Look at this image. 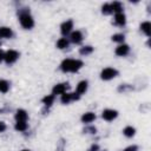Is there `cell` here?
<instances>
[{"label": "cell", "mask_w": 151, "mask_h": 151, "mask_svg": "<svg viewBox=\"0 0 151 151\" xmlns=\"http://www.w3.org/2000/svg\"><path fill=\"white\" fill-rule=\"evenodd\" d=\"M124 151H138V146L137 145H130L126 149H124Z\"/></svg>", "instance_id": "4316f807"}, {"label": "cell", "mask_w": 151, "mask_h": 151, "mask_svg": "<svg viewBox=\"0 0 151 151\" xmlns=\"http://www.w3.org/2000/svg\"><path fill=\"white\" fill-rule=\"evenodd\" d=\"M60 100H61L63 104H68V103H71V101L73 100V99H72V93H68V92L63 93Z\"/></svg>", "instance_id": "7402d4cb"}, {"label": "cell", "mask_w": 151, "mask_h": 151, "mask_svg": "<svg viewBox=\"0 0 151 151\" xmlns=\"http://www.w3.org/2000/svg\"><path fill=\"white\" fill-rule=\"evenodd\" d=\"M84 63L79 59H65L60 64V70L63 72H71L76 73L83 67Z\"/></svg>", "instance_id": "6da1fadb"}, {"label": "cell", "mask_w": 151, "mask_h": 151, "mask_svg": "<svg viewBox=\"0 0 151 151\" xmlns=\"http://www.w3.org/2000/svg\"><path fill=\"white\" fill-rule=\"evenodd\" d=\"M117 76H118V71L113 67H106L100 72V78L103 80H111Z\"/></svg>", "instance_id": "277c9868"}, {"label": "cell", "mask_w": 151, "mask_h": 151, "mask_svg": "<svg viewBox=\"0 0 151 151\" xmlns=\"http://www.w3.org/2000/svg\"><path fill=\"white\" fill-rule=\"evenodd\" d=\"M111 39H112V41H114V42H123L124 39H125V35H124L123 33H116V34H113V35L111 37Z\"/></svg>", "instance_id": "cb8c5ba5"}, {"label": "cell", "mask_w": 151, "mask_h": 151, "mask_svg": "<svg viewBox=\"0 0 151 151\" xmlns=\"http://www.w3.org/2000/svg\"><path fill=\"white\" fill-rule=\"evenodd\" d=\"M93 52V47L92 46H83V47H80V50H79V53L81 54V55H88V54H91Z\"/></svg>", "instance_id": "603a6c76"}, {"label": "cell", "mask_w": 151, "mask_h": 151, "mask_svg": "<svg viewBox=\"0 0 151 151\" xmlns=\"http://www.w3.org/2000/svg\"><path fill=\"white\" fill-rule=\"evenodd\" d=\"M4 54H5V52H2V51L0 50V63L4 60Z\"/></svg>", "instance_id": "4dcf8cb0"}, {"label": "cell", "mask_w": 151, "mask_h": 151, "mask_svg": "<svg viewBox=\"0 0 151 151\" xmlns=\"http://www.w3.org/2000/svg\"><path fill=\"white\" fill-rule=\"evenodd\" d=\"M140 31H142L145 35L150 37V31H151V24H150V21H144V22H142V24H140Z\"/></svg>", "instance_id": "2e32d148"}, {"label": "cell", "mask_w": 151, "mask_h": 151, "mask_svg": "<svg viewBox=\"0 0 151 151\" xmlns=\"http://www.w3.org/2000/svg\"><path fill=\"white\" fill-rule=\"evenodd\" d=\"M21 151H29V150H21Z\"/></svg>", "instance_id": "1f68e13d"}, {"label": "cell", "mask_w": 151, "mask_h": 151, "mask_svg": "<svg viewBox=\"0 0 151 151\" xmlns=\"http://www.w3.org/2000/svg\"><path fill=\"white\" fill-rule=\"evenodd\" d=\"M94 119H96V114H94L93 112H85V113L81 116V122L85 123V124H90V123H92Z\"/></svg>", "instance_id": "4fadbf2b"}, {"label": "cell", "mask_w": 151, "mask_h": 151, "mask_svg": "<svg viewBox=\"0 0 151 151\" xmlns=\"http://www.w3.org/2000/svg\"><path fill=\"white\" fill-rule=\"evenodd\" d=\"M114 24L118 26H124L126 24V17L124 13H116L114 15Z\"/></svg>", "instance_id": "7c38bea8"}, {"label": "cell", "mask_w": 151, "mask_h": 151, "mask_svg": "<svg viewBox=\"0 0 151 151\" xmlns=\"http://www.w3.org/2000/svg\"><path fill=\"white\" fill-rule=\"evenodd\" d=\"M87 86H88V83H87L86 80H81V81H79L78 85H77V93H78V94H83V93H85V92L87 91Z\"/></svg>", "instance_id": "5bb4252c"}, {"label": "cell", "mask_w": 151, "mask_h": 151, "mask_svg": "<svg viewBox=\"0 0 151 151\" xmlns=\"http://www.w3.org/2000/svg\"><path fill=\"white\" fill-rule=\"evenodd\" d=\"M84 131H86V132H88V133H96V132H97V129L93 127V126H90V127H86Z\"/></svg>", "instance_id": "83f0119b"}, {"label": "cell", "mask_w": 151, "mask_h": 151, "mask_svg": "<svg viewBox=\"0 0 151 151\" xmlns=\"http://www.w3.org/2000/svg\"><path fill=\"white\" fill-rule=\"evenodd\" d=\"M127 90H131V86H129V85H126V84L120 85V86L118 87V91H119V92H125V91H127Z\"/></svg>", "instance_id": "484cf974"}, {"label": "cell", "mask_w": 151, "mask_h": 151, "mask_svg": "<svg viewBox=\"0 0 151 151\" xmlns=\"http://www.w3.org/2000/svg\"><path fill=\"white\" fill-rule=\"evenodd\" d=\"M15 119H17V122H26L27 120V118H28V114H27V112L25 111V110H22V109H19V110H17V112H15Z\"/></svg>", "instance_id": "8fae6325"}, {"label": "cell", "mask_w": 151, "mask_h": 151, "mask_svg": "<svg viewBox=\"0 0 151 151\" xmlns=\"http://www.w3.org/2000/svg\"><path fill=\"white\" fill-rule=\"evenodd\" d=\"M18 15H19V21L20 25L25 28V29H31L34 26V20L32 18V15L29 14V8L25 7L18 11Z\"/></svg>", "instance_id": "7a4b0ae2"}, {"label": "cell", "mask_w": 151, "mask_h": 151, "mask_svg": "<svg viewBox=\"0 0 151 151\" xmlns=\"http://www.w3.org/2000/svg\"><path fill=\"white\" fill-rule=\"evenodd\" d=\"M110 6H111L112 12H114V13H123V5H122V2L113 1V2L110 4Z\"/></svg>", "instance_id": "9a60e30c"}, {"label": "cell", "mask_w": 151, "mask_h": 151, "mask_svg": "<svg viewBox=\"0 0 151 151\" xmlns=\"http://www.w3.org/2000/svg\"><path fill=\"white\" fill-rule=\"evenodd\" d=\"M27 127H28V124H27L26 122H17L15 125H14V129H15L17 131H19V132L26 131Z\"/></svg>", "instance_id": "ac0fdd59"}, {"label": "cell", "mask_w": 151, "mask_h": 151, "mask_svg": "<svg viewBox=\"0 0 151 151\" xmlns=\"http://www.w3.org/2000/svg\"><path fill=\"white\" fill-rule=\"evenodd\" d=\"M72 28H73V21L72 20H66V21H64L60 25V32H61L63 35L70 34L71 31H72Z\"/></svg>", "instance_id": "52a82bcc"}, {"label": "cell", "mask_w": 151, "mask_h": 151, "mask_svg": "<svg viewBox=\"0 0 151 151\" xmlns=\"http://www.w3.org/2000/svg\"><path fill=\"white\" fill-rule=\"evenodd\" d=\"M99 150V146H98V144H93L90 149H88V151H98Z\"/></svg>", "instance_id": "f1b7e54d"}, {"label": "cell", "mask_w": 151, "mask_h": 151, "mask_svg": "<svg viewBox=\"0 0 151 151\" xmlns=\"http://www.w3.org/2000/svg\"><path fill=\"white\" fill-rule=\"evenodd\" d=\"M101 13L105 14V15H109V14L112 13V9H111L110 4H105V5H103V7H101Z\"/></svg>", "instance_id": "d4e9b609"}, {"label": "cell", "mask_w": 151, "mask_h": 151, "mask_svg": "<svg viewBox=\"0 0 151 151\" xmlns=\"http://www.w3.org/2000/svg\"><path fill=\"white\" fill-rule=\"evenodd\" d=\"M101 117L107 122H112L113 119H116L118 117V111H116L113 109H105L101 113Z\"/></svg>", "instance_id": "5b68a950"}, {"label": "cell", "mask_w": 151, "mask_h": 151, "mask_svg": "<svg viewBox=\"0 0 151 151\" xmlns=\"http://www.w3.org/2000/svg\"><path fill=\"white\" fill-rule=\"evenodd\" d=\"M57 47L59 50H65L66 47H68V40L66 38H60L58 41H57Z\"/></svg>", "instance_id": "44dd1931"}, {"label": "cell", "mask_w": 151, "mask_h": 151, "mask_svg": "<svg viewBox=\"0 0 151 151\" xmlns=\"http://www.w3.org/2000/svg\"><path fill=\"white\" fill-rule=\"evenodd\" d=\"M70 40L73 42V44H80L83 41V33L80 31H74L71 33L70 35Z\"/></svg>", "instance_id": "30bf717a"}, {"label": "cell", "mask_w": 151, "mask_h": 151, "mask_svg": "<svg viewBox=\"0 0 151 151\" xmlns=\"http://www.w3.org/2000/svg\"><path fill=\"white\" fill-rule=\"evenodd\" d=\"M13 37V31L9 27L2 26L0 27V39H8Z\"/></svg>", "instance_id": "9c48e42d"}, {"label": "cell", "mask_w": 151, "mask_h": 151, "mask_svg": "<svg viewBox=\"0 0 151 151\" xmlns=\"http://www.w3.org/2000/svg\"><path fill=\"white\" fill-rule=\"evenodd\" d=\"M9 90V83L5 79H0V92L1 93H7Z\"/></svg>", "instance_id": "ffe728a7"}, {"label": "cell", "mask_w": 151, "mask_h": 151, "mask_svg": "<svg viewBox=\"0 0 151 151\" xmlns=\"http://www.w3.org/2000/svg\"><path fill=\"white\" fill-rule=\"evenodd\" d=\"M70 87L68 83H60V84H57L53 86V90H52V94L55 96V94H63L66 92V90Z\"/></svg>", "instance_id": "8992f818"}, {"label": "cell", "mask_w": 151, "mask_h": 151, "mask_svg": "<svg viewBox=\"0 0 151 151\" xmlns=\"http://www.w3.org/2000/svg\"><path fill=\"white\" fill-rule=\"evenodd\" d=\"M123 133H124V136L125 137H127V138H131V137H133L134 134H136V129L133 127V126H126V127H124V130H123Z\"/></svg>", "instance_id": "e0dca14e"}, {"label": "cell", "mask_w": 151, "mask_h": 151, "mask_svg": "<svg viewBox=\"0 0 151 151\" xmlns=\"http://www.w3.org/2000/svg\"><path fill=\"white\" fill-rule=\"evenodd\" d=\"M6 124L4 123V122H0V132H4L5 130H6Z\"/></svg>", "instance_id": "f546056e"}, {"label": "cell", "mask_w": 151, "mask_h": 151, "mask_svg": "<svg viewBox=\"0 0 151 151\" xmlns=\"http://www.w3.org/2000/svg\"><path fill=\"white\" fill-rule=\"evenodd\" d=\"M129 52H130V46L126 45V44H122L118 47H116V50H114V53L118 57H125Z\"/></svg>", "instance_id": "ba28073f"}, {"label": "cell", "mask_w": 151, "mask_h": 151, "mask_svg": "<svg viewBox=\"0 0 151 151\" xmlns=\"http://www.w3.org/2000/svg\"><path fill=\"white\" fill-rule=\"evenodd\" d=\"M0 46H1V42H0Z\"/></svg>", "instance_id": "d6a6232c"}, {"label": "cell", "mask_w": 151, "mask_h": 151, "mask_svg": "<svg viewBox=\"0 0 151 151\" xmlns=\"http://www.w3.org/2000/svg\"><path fill=\"white\" fill-rule=\"evenodd\" d=\"M54 97H55V96H53V94H47V96H45V97L42 98V104H44L45 106L50 107V106L53 104V101H54Z\"/></svg>", "instance_id": "d6986e66"}, {"label": "cell", "mask_w": 151, "mask_h": 151, "mask_svg": "<svg viewBox=\"0 0 151 151\" xmlns=\"http://www.w3.org/2000/svg\"><path fill=\"white\" fill-rule=\"evenodd\" d=\"M18 58H19V53L15 50H8L4 54V60L7 65H11V64L15 63L18 60Z\"/></svg>", "instance_id": "3957f363"}]
</instances>
